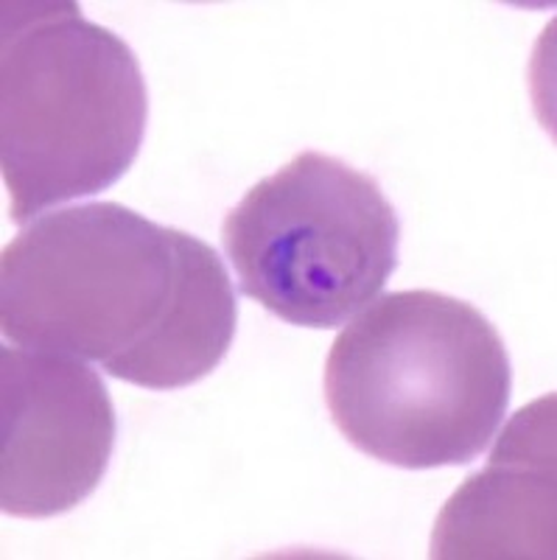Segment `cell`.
I'll return each instance as SVG.
<instances>
[{
    "instance_id": "1",
    "label": "cell",
    "mask_w": 557,
    "mask_h": 560,
    "mask_svg": "<svg viewBox=\"0 0 557 560\" xmlns=\"http://www.w3.org/2000/svg\"><path fill=\"white\" fill-rule=\"evenodd\" d=\"M233 280L213 247L118 202L37 217L3 247L0 331L18 348L98 364L143 389H179L228 357Z\"/></svg>"
},
{
    "instance_id": "2",
    "label": "cell",
    "mask_w": 557,
    "mask_h": 560,
    "mask_svg": "<svg viewBox=\"0 0 557 560\" xmlns=\"http://www.w3.org/2000/svg\"><path fill=\"white\" fill-rule=\"evenodd\" d=\"M510 353L476 306L431 289L384 294L334 339L325 404L350 446L426 471L468 465L510 409Z\"/></svg>"
},
{
    "instance_id": "3",
    "label": "cell",
    "mask_w": 557,
    "mask_h": 560,
    "mask_svg": "<svg viewBox=\"0 0 557 560\" xmlns=\"http://www.w3.org/2000/svg\"><path fill=\"white\" fill-rule=\"evenodd\" d=\"M149 90L138 57L79 3H7L0 39V172L28 222L113 188L138 160Z\"/></svg>"
},
{
    "instance_id": "4",
    "label": "cell",
    "mask_w": 557,
    "mask_h": 560,
    "mask_svg": "<svg viewBox=\"0 0 557 560\" xmlns=\"http://www.w3.org/2000/svg\"><path fill=\"white\" fill-rule=\"evenodd\" d=\"M247 298L300 328H339L398 269L401 219L379 179L323 152L294 154L222 222Z\"/></svg>"
},
{
    "instance_id": "5",
    "label": "cell",
    "mask_w": 557,
    "mask_h": 560,
    "mask_svg": "<svg viewBox=\"0 0 557 560\" xmlns=\"http://www.w3.org/2000/svg\"><path fill=\"white\" fill-rule=\"evenodd\" d=\"M118 418L104 378L82 359L0 348V508L54 518L102 485Z\"/></svg>"
},
{
    "instance_id": "6",
    "label": "cell",
    "mask_w": 557,
    "mask_h": 560,
    "mask_svg": "<svg viewBox=\"0 0 557 560\" xmlns=\"http://www.w3.org/2000/svg\"><path fill=\"white\" fill-rule=\"evenodd\" d=\"M555 395L519 409L445 502L431 558H555Z\"/></svg>"
}]
</instances>
